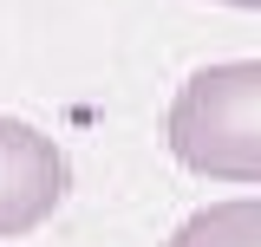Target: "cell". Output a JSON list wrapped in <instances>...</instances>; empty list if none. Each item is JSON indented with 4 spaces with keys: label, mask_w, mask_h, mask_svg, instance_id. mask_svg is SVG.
Here are the masks:
<instances>
[{
    "label": "cell",
    "mask_w": 261,
    "mask_h": 247,
    "mask_svg": "<svg viewBox=\"0 0 261 247\" xmlns=\"http://www.w3.org/2000/svg\"><path fill=\"white\" fill-rule=\"evenodd\" d=\"M163 143L190 176L261 182V59H222L190 72L170 98Z\"/></svg>",
    "instance_id": "6da1fadb"
},
{
    "label": "cell",
    "mask_w": 261,
    "mask_h": 247,
    "mask_svg": "<svg viewBox=\"0 0 261 247\" xmlns=\"http://www.w3.org/2000/svg\"><path fill=\"white\" fill-rule=\"evenodd\" d=\"M65 189H72L65 150L39 123L0 117V241L7 234H33L39 221H53Z\"/></svg>",
    "instance_id": "7a4b0ae2"
},
{
    "label": "cell",
    "mask_w": 261,
    "mask_h": 247,
    "mask_svg": "<svg viewBox=\"0 0 261 247\" xmlns=\"http://www.w3.org/2000/svg\"><path fill=\"white\" fill-rule=\"evenodd\" d=\"M228 7H261V0H228Z\"/></svg>",
    "instance_id": "277c9868"
},
{
    "label": "cell",
    "mask_w": 261,
    "mask_h": 247,
    "mask_svg": "<svg viewBox=\"0 0 261 247\" xmlns=\"http://www.w3.org/2000/svg\"><path fill=\"white\" fill-rule=\"evenodd\" d=\"M163 247H261V195H228L183 215Z\"/></svg>",
    "instance_id": "3957f363"
}]
</instances>
